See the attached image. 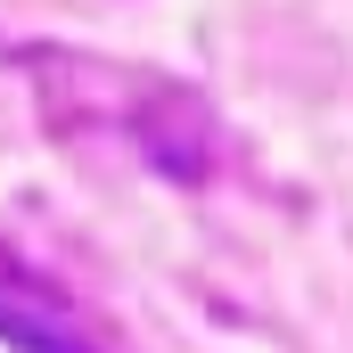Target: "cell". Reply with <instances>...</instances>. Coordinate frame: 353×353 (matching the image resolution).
Returning a JSON list of instances; mask_svg holds the SVG:
<instances>
[{"label": "cell", "instance_id": "6da1fadb", "mask_svg": "<svg viewBox=\"0 0 353 353\" xmlns=\"http://www.w3.org/2000/svg\"><path fill=\"white\" fill-rule=\"evenodd\" d=\"M0 337L17 353H99L90 321L74 312V296L58 279H41L17 247H0Z\"/></svg>", "mask_w": 353, "mask_h": 353}]
</instances>
